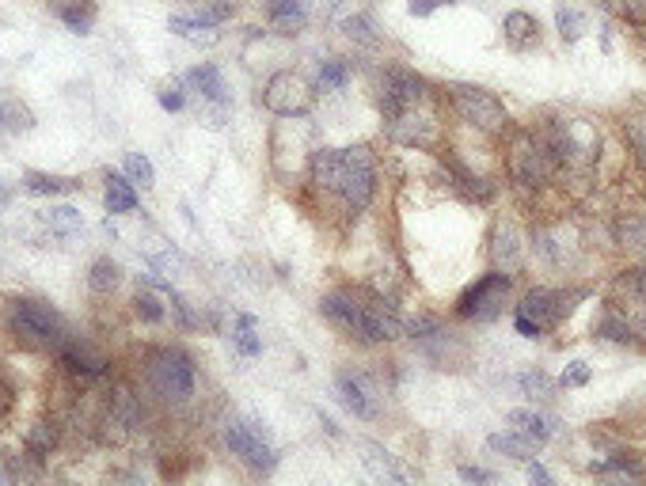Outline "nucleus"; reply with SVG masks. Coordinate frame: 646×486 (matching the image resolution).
I'll list each match as a JSON object with an SVG mask.
<instances>
[{
    "label": "nucleus",
    "mask_w": 646,
    "mask_h": 486,
    "mask_svg": "<svg viewBox=\"0 0 646 486\" xmlns=\"http://www.w3.org/2000/svg\"><path fill=\"white\" fill-rule=\"evenodd\" d=\"M126 175H130V183H141V187L156 183V171H152V160L145 152H126Z\"/></svg>",
    "instance_id": "nucleus-41"
},
{
    "label": "nucleus",
    "mask_w": 646,
    "mask_h": 486,
    "mask_svg": "<svg viewBox=\"0 0 646 486\" xmlns=\"http://www.w3.org/2000/svg\"><path fill=\"white\" fill-rule=\"evenodd\" d=\"M61 23L73 31V35H92V23H95V0H61L54 8Z\"/></svg>",
    "instance_id": "nucleus-25"
},
{
    "label": "nucleus",
    "mask_w": 646,
    "mask_h": 486,
    "mask_svg": "<svg viewBox=\"0 0 646 486\" xmlns=\"http://www.w3.org/2000/svg\"><path fill=\"white\" fill-rule=\"evenodd\" d=\"M544 137H548L559 175H570V179H589L593 175L597 156H601L597 152L601 149L597 130H589L586 122H578V118H555L544 130Z\"/></svg>",
    "instance_id": "nucleus-7"
},
{
    "label": "nucleus",
    "mask_w": 646,
    "mask_h": 486,
    "mask_svg": "<svg viewBox=\"0 0 646 486\" xmlns=\"http://www.w3.org/2000/svg\"><path fill=\"white\" fill-rule=\"evenodd\" d=\"M586 297V289H529L521 304H517V312L521 316H529L532 323H540L544 331L555 327V323H563V319L574 312V304Z\"/></svg>",
    "instance_id": "nucleus-13"
},
{
    "label": "nucleus",
    "mask_w": 646,
    "mask_h": 486,
    "mask_svg": "<svg viewBox=\"0 0 646 486\" xmlns=\"http://www.w3.org/2000/svg\"><path fill=\"white\" fill-rule=\"evenodd\" d=\"M4 323H8V335L16 338L23 350H35V354H54L65 346L69 338V323L57 312L54 304L38 297H12L4 308Z\"/></svg>",
    "instance_id": "nucleus-4"
},
{
    "label": "nucleus",
    "mask_w": 646,
    "mask_h": 486,
    "mask_svg": "<svg viewBox=\"0 0 646 486\" xmlns=\"http://www.w3.org/2000/svg\"><path fill=\"white\" fill-rule=\"evenodd\" d=\"M342 35L350 38L354 46H361V50H380V31H377V23L365 16V12H354V16L342 19Z\"/></svg>",
    "instance_id": "nucleus-29"
},
{
    "label": "nucleus",
    "mask_w": 646,
    "mask_h": 486,
    "mask_svg": "<svg viewBox=\"0 0 646 486\" xmlns=\"http://www.w3.org/2000/svg\"><path fill=\"white\" fill-rule=\"evenodd\" d=\"M42 225L50 228V232L69 236V232L80 228V213H76L73 206H54V209H46V213H42Z\"/></svg>",
    "instance_id": "nucleus-40"
},
{
    "label": "nucleus",
    "mask_w": 646,
    "mask_h": 486,
    "mask_svg": "<svg viewBox=\"0 0 646 486\" xmlns=\"http://www.w3.org/2000/svg\"><path fill=\"white\" fill-rule=\"evenodd\" d=\"M156 103L164 107L168 114H179L187 107V92H183V84L179 80H171V84H160V92H156Z\"/></svg>",
    "instance_id": "nucleus-43"
},
{
    "label": "nucleus",
    "mask_w": 646,
    "mask_h": 486,
    "mask_svg": "<svg viewBox=\"0 0 646 486\" xmlns=\"http://www.w3.org/2000/svg\"><path fill=\"white\" fill-rule=\"evenodd\" d=\"M582 384H589V365L570 361V369H563V376H559V388H582Z\"/></svg>",
    "instance_id": "nucleus-44"
},
{
    "label": "nucleus",
    "mask_w": 646,
    "mask_h": 486,
    "mask_svg": "<svg viewBox=\"0 0 646 486\" xmlns=\"http://www.w3.org/2000/svg\"><path fill=\"white\" fill-rule=\"evenodd\" d=\"M624 137H627V149H631V160H635V164H639V171L646 175V114H639V118H627Z\"/></svg>",
    "instance_id": "nucleus-36"
},
{
    "label": "nucleus",
    "mask_w": 646,
    "mask_h": 486,
    "mask_svg": "<svg viewBox=\"0 0 646 486\" xmlns=\"http://www.w3.org/2000/svg\"><path fill=\"white\" fill-rule=\"evenodd\" d=\"M141 418H145V411H141L137 392H133L126 380H118V384H111V392L103 395L95 430H99V437L107 445H122V441H130L133 433L141 430Z\"/></svg>",
    "instance_id": "nucleus-9"
},
{
    "label": "nucleus",
    "mask_w": 646,
    "mask_h": 486,
    "mask_svg": "<svg viewBox=\"0 0 646 486\" xmlns=\"http://www.w3.org/2000/svg\"><path fill=\"white\" fill-rule=\"evenodd\" d=\"M335 388H339V399H342V407L354 414V418H377V399H380V392H377V384L369 380L365 373H339L335 376Z\"/></svg>",
    "instance_id": "nucleus-15"
},
{
    "label": "nucleus",
    "mask_w": 646,
    "mask_h": 486,
    "mask_svg": "<svg viewBox=\"0 0 646 486\" xmlns=\"http://www.w3.org/2000/svg\"><path fill=\"white\" fill-rule=\"evenodd\" d=\"M232 12H236V0H194L190 16L198 23H206V27H221L225 19H232Z\"/></svg>",
    "instance_id": "nucleus-35"
},
{
    "label": "nucleus",
    "mask_w": 646,
    "mask_h": 486,
    "mask_svg": "<svg viewBox=\"0 0 646 486\" xmlns=\"http://www.w3.org/2000/svg\"><path fill=\"white\" fill-rule=\"evenodd\" d=\"M513 331H517L521 338H540V335H544V327H540V323H532L529 316H521V312L513 316Z\"/></svg>",
    "instance_id": "nucleus-46"
},
{
    "label": "nucleus",
    "mask_w": 646,
    "mask_h": 486,
    "mask_svg": "<svg viewBox=\"0 0 646 486\" xmlns=\"http://www.w3.org/2000/svg\"><path fill=\"white\" fill-rule=\"evenodd\" d=\"M84 187L73 175H50V171H23V190L38 194V198H61V194H76Z\"/></svg>",
    "instance_id": "nucleus-19"
},
{
    "label": "nucleus",
    "mask_w": 646,
    "mask_h": 486,
    "mask_svg": "<svg viewBox=\"0 0 646 486\" xmlns=\"http://www.w3.org/2000/svg\"><path fill=\"white\" fill-rule=\"evenodd\" d=\"M183 84H187L190 92H198L202 107H217L221 114H228V107H232V95H228L225 76H221V69H217V65H209V61L194 65Z\"/></svg>",
    "instance_id": "nucleus-16"
},
{
    "label": "nucleus",
    "mask_w": 646,
    "mask_h": 486,
    "mask_svg": "<svg viewBox=\"0 0 646 486\" xmlns=\"http://www.w3.org/2000/svg\"><path fill=\"white\" fill-rule=\"evenodd\" d=\"M502 38H506L510 50L525 54L532 46H540V19L532 16V12L513 8V12H506V19H502Z\"/></svg>",
    "instance_id": "nucleus-18"
},
{
    "label": "nucleus",
    "mask_w": 646,
    "mask_h": 486,
    "mask_svg": "<svg viewBox=\"0 0 646 486\" xmlns=\"http://www.w3.org/2000/svg\"><path fill=\"white\" fill-rule=\"evenodd\" d=\"M506 175L517 190H544L551 179H559L555 168V156L544 130H525V126H513L506 133Z\"/></svg>",
    "instance_id": "nucleus-5"
},
{
    "label": "nucleus",
    "mask_w": 646,
    "mask_h": 486,
    "mask_svg": "<svg viewBox=\"0 0 646 486\" xmlns=\"http://www.w3.org/2000/svg\"><path fill=\"white\" fill-rule=\"evenodd\" d=\"M529 479H532V483H551L548 471L540 468V464H532V460H529Z\"/></svg>",
    "instance_id": "nucleus-49"
},
{
    "label": "nucleus",
    "mask_w": 646,
    "mask_h": 486,
    "mask_svg": "<svg viewBox=\"0 0 646 486\" xmlns=\"http://www.w3.org/2000/svg\"><path fill=\"white\" fill-rule=\"evenodd\" d=\"M377 107L388 126V137L396 145L422 152H441V99L434 84L422 73H411L403 65H388L377 80Z\"/></svg>",
    "instance_id": "nucleus-1"
},
{
    "label": "nucleus",
    "mask_w": 646,
    "mask_h": 486,
    "mask_svg": "<svg viewBox=\"0 0 646 486\" xmlns=\"http://www.w3.org/2000/svg\"><path fill=\"white\" fill-rule=\"evenodd\" d=\"M168 31L175 38H183V42H194V46H213L221 38L217 27H206V23H198L194 16H168Z\"/></svg>",
    "instance_id": "nucleus-26"
},
{
    "label": "nucleus",
    "mask_w": 646,
    "mask_h": 486,
    "mask_svg": "<svg viewBox=\"0 0 646 486\" xmlns=\"http://www.w3.org/2000/svg\"><path fill=\"white\" fill-rule=\"evenodd\" d=\"M266 19L282 35H297L308 23V8H304V0H266Z\"/></svg>",
    "instance_id": "nucleus-20"
},
{
    "label": "nucleus",
    "mask_w": 646,
    "mask_h": 486,
    "mask_svg": "<svg viewBox=\"0 0 646 486\" xmlns=\"http://www.w3.org/2000/svg\"><path fill=\"white\" fill-rule=\"evenodd\" d=\"M555 27H559V38H563L567 46H574L578 38L586 35L589 19L582 16L578 8H570V4H559V8H555Z\"/></svg>",
    "instance_id": "nucleus-33"
},
{
    "label": "nucleus",
    "mask_w": 646,
    "mask_h": 486,
    "mask_svg": "<svg viewBox=\"0 0 646 486\" xmlns=\"http://www.w3.org/2000/svg\"><path fill=\"white\" fill-rule=\"evenodd\" d=\"M491 255H494V262H498V270H506V274H517V270H521L525 251H521V243H517V232H513V225H498Z\"/></svg>",
    "instance_id": "nucleus-21"
},
{
    "label": "nucleus",
    "mask_w": 646,
    "mask_h": 486,
    "mask_svg": "<svg viewBox=\"0 0 646 486\" xmlns=\"http://www.w3.org/2000/svg\"><path fill=\"white\" fill-rule=\"evenodd\" d=\"M103 198H107V213H133L137 209V190H133L130 175H114L111 171Z\"/></svg>",
    "instance_id": "nucleus-27"
},
{
    "label": "nucleus",
    "mask_w": 646,
    "mask_h": 486,
    "mask_svg": "<svg viewBox=\"0 0 646 486\" xmlns=\"http://www.w3.org/2000/svg\"><path fill=\"white\" fill-rule=\"evenodd\" d=\"M57 361L80 384H92V380H103V376L111 373V357L103 354L92 338H80V335L65 338V346L57 350Z\"/></svg>",
    "instance_id": "nucleus-14"
},
{
    "label": "nucleus",
    "mask_w": 646,
    "mask_h": 486,
    "mask_svg": "<svg viewBox=\"0 0 646 486\" xmlns=\"http://www.w3.org/2000/svg\"><path fill=\"white\" fill-rule=\"evenodd\" d=\"M225 445L240 464H247V468L259 471V475H270V471L278 468V452H274V445L266 441L263 426L251 422V418H228Z\"/></svg>",
    "instance_id": "nucleus-12"
},
{
    "label": "nucleus",
    "mask_w": 646,
    "mask_h": 486,
    "mask_svg": "<svg viewBox=\"0 0 646 486\" xmlns=\"http://www.w3.org/2000/svg\"><path fill=\"white\" fill-rule=\"evenodd\" d=\"M434 0H407V12H411V16L415 19H426V16H434Z\"/></svg>",
    "instance_id": "nucleus-47"
},
{
    "label": "nucleus",
    "mask_w": 646,
    "mask_h": 486,
    "mask_svg": "<svg viewBox=\"0 0 646 486\" xmlns=\"http://www.w3.org/2000/svg\"><path fill=\"white\" fill-rule=\"evenodd\" d=\"M358 449L365 452L361 460H365V468L373 471L377 479H392V483H403V479H407V471L396 464V456L388 449H380L377 441H358Z\"/></svg>",
    "instance_id": "nucleus-23"
},
{
    "label": "nucleus",
    "mask_w": 646,
    "mask_h": 486,
    "mask_svg": "<svg viewBox=\"0 0 646 486\" xmlns=\"http://www.w3.org/2000/svg\"><path fill=\"white\" fill-rule=\"evenodd\" d=\"M255 327H259V319L255 316H240L236 319V350L244 357H255V354H263V338L255 335Z\"/></svg>",
    "instance_id": "nucleus-38"
},
{
    "label": "nucleus",
    "mask_w": 646,
    "mask_h": 486,
    "mask_svg": "<svg viewBox=\"0 0 646 486\" xmlns=\"http://www.w3.org/2000/svg\"><path fill=\"white\" fill-rule=\"evenodd\" d=\"M494 452H502V456H513V460H521V464H529L532 456H536V449L540 445H532L529 437H521V433H494L491 441H487Z\"/></svg>",
    "instance_id": "nucleus-31"
},
{
    "label": "nucleus",
    "mask_w": 646,
    "mask_h": 486,
    "mask_svg": "<svg viewBox=\"0 0 646 486\" xmlns=\"http://www.w3.org/2000/svg\"><path fill=\"white\" fill-rule=\"evenodd\" d=\"M8 202H12V194H8V187H4V179H0V209L8 206Z\"/></svg>",
    "instance_id": "nucleus-50"
},
{
    "label": "nucleus",
    "mask_w": 646,
    "mask_h": 486,
    "mask_svg": "<svg viewBox=\"0 0 646 486\" xmlns=\"http://www.w3.org/2000/svg\"><path fill=\"white\" fill-rule=\"evenodd\" d=\"M145 384L156 399H164L171 407H183L198 392L194 357L179 346H152L145 354Z\"/></svg>",
    "instance_id": "nucleus-6"
},
{
    "label": "nucleus",
    "mask_w": 646,
    "mask_h": 486,
    "mask_svg": "<svg viewBox=\"0 0 646 486\" xmlns=\"http://www.w3.org/2000/svg\"><path fill=\"white\" fill-rule=\"evenodd\" d=\"M460 479H468V483H491V471H483V468H460Z\"/></svg>",
    "instance_id": "nucleus-48"
},
{
    "label": "nucleus",
    "mask_w": 646,
    "mask_h": 486,
    "mask_svg": "<svg viewBox=\"0 0 646 486\" xmlns=\"http://www.w3.org/2000/svg\"><path fill=\"white\" fill-rule=\"evenodd\" d=\"M320 312L327 316V323L335 331H342L358 346H388V342L403 338V331H407L396 308L380 293L361 289V285H339V289L323 293Z\"/></svg>",
    "instance_id": "nucleus-3"
},
{
    "label": "nucleus",
    "mask_w": 646,
    "mask_h": 486,
    "mask_svg": "<svg viewBox=\"0 0 646 486\" xmlns=\"http://www.w3.org/2000/svg\"><path fill=\"white\" fill-rule=\"evenodd\" d=\"M35 126V118L31 111L19 103V99H8V95H0V130L8 133H19V130H31Z\"/></svg>",
    "instance_id": "nucleus-34"
},
{
    "label": "nucleus",
    "mask_w": 646,
    "mask_h": 486,
    "mask_svg": "<svg viewBox=\"0 0 646 486\" xmlns=\"http://www.w3.org/2000/svg\"><path fill=\"white\" fill-rule=\"evenodd\" d=\"M4 479H8V475H4V468H0V483H4Z\"/></svg>",
    "instance_id": "nucleus-52"
},
{
    "label": "nucleus",
    "mask_w": 646,
    "mask_h": 486,
    "mask_svg": "<svg viewBox=\"0 0 646 486\" xmlns=\"http://www.w3.org/2000/svg\"><path fill=\"white\" fill-rule=\"evenodd\" d=\"M593 331L605 338V342H616V346H631V342H639V335H635V327H631V319L612 304V308H605L601 312V319L593 323Z\"/></svg>",
    "instance_id": "nucleus-22"
},
{
    "label": "nucleus",
    "mask_w": 646,
    "mask_h": 486,
    "mask_svg": "<svg viewBox=\"0 0 646 486\" xmlns=\"http://www.w3.org/2000/svg\"><path fill=\"white\" fill-rule=\"evenodd\" d=\"M160 297H164V289L141 281L137 293H133V316L141 319V323H164L168 319V304H160Z\"/></svg>",
    "instance_id": "nucleus-24"
},
{
    "label": "nucleus",
    "mask_w": 646,
    "mask_h": 486,
    "mask_svg": "<svg viewBox=\"0 0 646 486\" xmlns=\"http://www.w3.org/2000/svg\"><path fill=\"white\" fill-rule=\"evenodd\" d=\"M54 449H57V426L54 422H35L31 433H27V456L42 464Z\"/></svg>",
    "instance_id": "nucleus-32"
},
{
    "label": "nucleus",
    "mask_w": 646,
    "mask_h": 486,
    "mask_svg": "<svg viewBox=\"0 0 646 486\" xmlns=\"http://www.w3.org/2000/svg\"><path fill=\"white\" fill-rule=\"evenodd\" d=\"M517 384H521V392L529 395V399H551L555 395V380L544 373H525Z\"/></svg>",
    "instance_id": "nucleus-42"
},
{
    "label": "nucleus",
    "mask_w": 646,
    "mask_h": 486,
    "mask_svg": "<svg viewBox=\"0 0 646 486\" xmlns=\"http://www.w3.org/2000/svg\"><path fill=\"white\" fill-rule=\"evenodd\" d=\"M263 107L278 118H308L316 107V84L301 69H278L263 84Z\"/></svg>",
    "instance_id": "nucleus-10"
},
{
    "label": "nucleus",
    "mask_w": 646,
    "mask_h": 486,
    "mask_svg": "<svg viewBox=\"0 0 646 486\" xmlns=\"http://www.w3.org/2000/svg\"><path fill=\"white\" fill-rule=\"evenodd\" d=\"M118 281H122V266L114 259H95L92 270H88V289H92L95 297H111L114 289H118Z\"/></svg>",
    "instance_id": "nucleus-30"
},
{
    "label": "nucleus",
    "mask_w": 646,
    "mask_h": 486,
    "mask_svg": "<svg viewBox=\"0 0 646 486\" xmlns=\"http://www.w3.org/2000/svg\"><path fill=\"white\" fill-rule=\"evenodd\" d=\"M605 12L620 23H631V27H646V0H601Z\"/></svg>",
    "instance_id": "nucleus-37"
},
{
    "label": "nucleus",
    "mask_w": 646,
    "mask_h": 486,
    "mask_svg": "<svg viewBox=\"0 0 646 486\" xmlns=\"http://www.w3.org/2000/svg\"><path fill=\"white\" fill-rule=\"evenodd\" d=\"M304 187L331 217H361L377 198V156L365 145L312 149Z\"/></svg>",
    "instance_id": "nucleus-2"
},
{
    "label": "nucleus",
    "mask_w": 646,
    "mask_h": 486,
    "mask_svg": "<svg viewBox=\"0 0 646 486\" xmlns=\"http://www.w3.org/2000/svg\"><path fill=\"white\" fill-rule=\"evenodd\" d=\"M350 84V61H342V57H331V61H323L320 65V88L323 92H339Z\"/></svg>",
    "instance_id": "nucleus-39"
},
{
    "label": "nucleus",
    "mask_w": 646,
    "mask_h": 486,
    "mask_svg": "<svg viewBox=\"0 0 646 486\" xmlns=\"http://www.w3.org/2000/svg\"><path fill=\"white\" fill-rule=\"evenodd\" d=\"M510 289H513V274L506 270H491L483 278L468 285L460 300H456V316L460 319H475V323H491V319L502 316L506 300H510Z\"/></svg>",
    "instance_id": "nucleus-11"
},
{
    "label": "nucleus",
    "mask_w": 646,
    "mask_h": 486,
    "mask_svg": "<svg viewBox=\"0 0 646 486\" xmlns=\"http://www.w3.org/2000/svg\"><path fill=\"white\" fill-rule=\"evenodd\" d=\"M445 103H449V111L464 126L487 133V137H506L513 130V118L506 111V103L494 92H487V88H479V84H449L445 88Z\"/></svg>",
    "instance_id": "nucleus-8"
},
{
    "label": "nucleus",
    "mask_w": 646,
    "mask_h": 486,
    "mask_svg": "<svg viewBox=\"0 0 646 486\" xmlns=\"http://www.w3.org/2000/svg\"><path fill=\"white\" fill-rule=\"evenodd\" d=\"M506 422H510L521 437H529L532 445H544L551 437V422L540 411H510L506 414Z\"/></svg>",
    "instance_id": "nucleus-28"
},
{
    "label": "nucleus",
    "mask_w": 646,
    "mask_h": 486,
    "mask_svg": "<svg viewBox=\"0 0 646 486\" xmlns=\"http://www.w3.org/2000/svg\"><path fill=\"white\" fill-rule=\"evenodd\" d=\"M437 156H441V168H445V175L453 179V187H460L464 194H468V198H475V202H491L494 187L487 183V179H483V175H475V171L468 168V164H464V160H460L456 152H449V149H441Z\"/></svg>",
    "instance_id": "nucleus-17"
},
{
    "label": "nucleus",
    "mask_w": 646,
    "mask_h": 486,
    "mask_svg": "<svg viewBox=\"0 0 646 486\" xmlns=\"http://www.w3.org/2000/svg\"><path fill=\"white\" fill-rule=\"evenodd\" d=\"M437 8H441V4H460V0H434Z\"/></svg>",
    "instance_id": "nucleus-51"
},
{
    "label": "nucleus",
    "mask_w": 646,
    "mask_h": 486,
    "mask_svg": "<svg viewBox=\"0 0 646 486\" xmlns=\"http://www.w3.org/2000/svg\"><path fill=\"white\" fill-rule=\"evenodd\" d=\"M12 407H16V388H12V380H8V373L0 369V426L8 422V414H12Z\"/></svg>",
    "instance_id": "nucleus-45"
}]
</instances>
